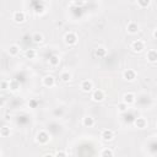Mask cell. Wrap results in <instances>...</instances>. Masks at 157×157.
<instances>
[{"mask_svg":"<svg viewBox=\"0 0 157 157\" xmlns=\"http://www.w3.org/2000/svg\"><path fill=\"white\" fill-rule=\"evenodd\" d=\"M7 53L10 54V56H16L18 55L20 53V47L17 44H11L9 48H7Z\"/></svg>","mask_w":157,"mask_h":157,"instance_id":"2e32d148","label":"cell"},{"mask_svg":"<svg viewBox=\"0 0 157 157\" xmlns=\"http://www.w3.org/2000/svg\"><path fill=\"white\" fill-rule=\"evenodd\" d=\"M156 126H157V124H156Z\"/></svg>","mask_w":157,"mask_h":157,"instance_id":"d6a6232c","label":"cell"},{"mask_svg":"<svg viewBox=\"0 0 157 157\" xmlns=\"http://www.w3.org/2000/svg\"><path fill=\"white\" fill-rule=\"evenodd\" d=\"M82 125L85 128H92L94 125V118H92L91 115H86L82 118Z\"/></svg>","mask_w":157,"mask_h":157,"instance_id":"4fadbf2b","label":"cell"},{"mask_svg":"<svg viewBox=\"0 0 157 157\" xmlns=\"http://www.w3.org/2000/svg\"><path fill=\"white\" fill-rule=\"evenodd\" d=\"M0 86H1V90H9V87H10V81H7V80H1Z\"/></svg>","mask_w":157,"mask_h":157,"instance_id":"83f0119b","label":"cell"},{"mask_svg":"<svg viewBox=\"0 0 157 157\" xmlns=\"http://www.w3.org/2000/svg\"><path fill=\"white\" fill-rule=\"evenodd\" d=\"M101 157H114L112 148H103L101 151Z\"/></svg>","mask_w":157,"mask_h":157,"instance_id":"603a6c76","label":"cell"},{"mask_svg":"<svg viewBox=\"0 0 157 157\" xmlns=\"http://www.w3.org/2000/svg\"><path fill=\"white\" fill-rule=\"evenodd\" d=\"M10 134H11V130H10L9 126L4 125V126L0 129V135H1L2 137H7V136H10Z\"/></svg>","mask_w":157,"mask_h":157,"instance_id":"484cf974","label":"cell"},{"mask_svg":"<svg viewBox=\"0 0 157 157\" xmlns=\"http://www.w3.org/2000/svg\"><path fill=\"white\" fill-rule=\"evenodd\" d=\"M139 29H140V26H139V23L135 22V21H130V22L126 25V32L130 33V34H136V33L139 32Z\"/></svg>","mask_w":157,"mask_h":157,"instance_id":"8992f818","label":"cell"},{"mask_svg":"<svg viewBox=\"0 0 157 157\" xmlns=\"http://www.w3.org/2000/svg\"><path fill=\"white\" fill-rule=\"evenodd\" d=\"M91 98H92L94 102H102V101L105 98L104 91H103V90H101V88H98V90H94V91L92 92V96H91Z\"/></svg>","mask_w":157,"mask_h":157,"instance_id":"5b68a950","label":"cell"},{"mask_svg":"<svg viewBox=\"0 0 157 157\" xmlns=\"http://www.w3.org/2000/svg\"><path fill=\"white\" fill-rule=\"evenodd\" d=\"M60 80H61L63 82H65V83L70 82V81L72 80V75H71V72H70V71H63V72L60 74Z\"/></svg>","mask_w":157,"mask_h":157,"instance_id":"ac0fdd59","label":"cell"},{"mask_svg":"<svg viewBox=\"0 0 157 157\" xmlns=\"http://www.w3.org/2000/svg\"><path fill=\"white\" fill-rule=\"evenodd\" d=\"M118 110H119V112H121V113L128 112V104H126V103H124V102L121 101L120 103H118Z\"/></svg>","mask_w":157,"mask_h":157,"instance_id":"4316f807","label":"cell"},{"mask_svg":"<svg viewBox=\"0 0 157 157\" xmlns=\"http://www.w3.org/2000/svg\"><path fill=\"white\" fill-rule=\"evenodd\" d=\"M55 157H67V153L65 151H63V150H59V151H56Z\"/></svg>","mask_w":157,"mask_h":157,"instance_id":"f546056e","label":"cell"},{"mask_svg":"<svg viewBox=\"0 0 157 157\" xmlns=\"http://www.w3.org/2000/svg\"><path fill=\"white\" fill-rule=\"evenodd\" d=\"M38 104H39V101H38V99H36V98L31 99V101H29V103H28L29 108H37V105H38Z\"/></svg>","mask_w":157,"mask_h":157,"instance_id":"f1b7e54d","label":"cell"},{"mask_svg":"<svg viewBox=\"0 0 157 157\" xmlns=\"http://www.w3.org/2000/svg\"><path fill=\"white\" fill-rule=\"evenodd\" d=\"M12 20L16 22V23H22L26 21V13L21 10H17L12 13Z\"/></svg>","mask_w":157,"mask_h":157,"instance_id":"277c9868","label":"cell"},{"mask_svg":"<svg viewBox=\"0 0 157 157\" xmlns=\"http://www.w3.org/2000/svg\"><path fill=\"white\" fill-rule=\"evenodd\" d=\"M123 119H124V121H126V123H134L136 118H134L132 114L125 112V113H123Z\"/></svg>","mask_w":157,"mask_h":157,"instance_id":"d4e9b609","label":"cell"},{"mask_svg":"<svg viewBox=\"0 0 157 157\" xmlns=\"http://www.w3.org/2000/svg\"><path fill=\"white\" fill-rule=\"evenodd\" d=\"M101 137H102L103 141H112L114 139V132L110 129H104L101 132Z\"/></svg>","mask_w":157,"mask_h":157,"instance_id":"30bf717a","label":"cell"},{"mask_svg":"<svg viewBox=\"0 0 157 157\" xmlns=\"http://www.w3.org/2000/svg\"><path fill=\"white\" fill-rule=\"evenodd\" d=\"M20 87H21V85H20V82L17 81V80H11L10 81V87H9V90L10 91H12V92H16L17 90H20Z\"/></svg>","mask_w":157,"mask_h":157,"instance_id":"ffe728a7","label":"cell"},{"mask_svg":"<svg viewBox=\"0 0 157 157\" xmlns=\"http://www.w3.org/2000/svg\"><path fill=\"white\" fill-rule=\"evenodd\" d=\"M136 4L140 9H147L151 5V0H137Z\"/></svg>","mask_w":157,"mask_h":157,"instance_id":"7402d4cb","label":"cell"},{"mask_svg":"<svg viewBox=\"0 0 157 157\" xmlns=\"http://www.w3.org/2000/svg\"><path fill=\"white\" fill-rule=\"evenodd\" d=\"M80 88L83 92H91L93 90V82L91 80H83L80 85Z\"/></svg>","mask_w":157,"mask_h":157,"instance_id":"8fae6325","label":"cell"},{"mask_svg":"<svg viewBox=\"0 0 157 157\" xmlns=\"http://www.w3.org/2000/svg\"><path fill=\"white\" fill-rule=\"evenodd\" d=\"M94 55L97 58H104L107 55V49L104 47H97L94 49Z\"/></svg>","mask_w":157,"mask_h":157,"instance_id":"d6986e66","label":"cell"},{"mask_svg":"<svg viewBox=\"0 0 157 157\" xmlns=\"http://www.w3.org/2000/svg\"><path fill=\"white\" fill-rule=\"evenodd\" d=\"M48 61H49V65L52 67H55V66H58L60 64V56L56 55V54H53V55L49 56V60Z\"/></svg>","mask_w":157,"mask_h":157,"instance_id":"9a60e30c","label":"cell"},{"mask_svg":"<svg viewBox=\"0 0 157 157\" xmlns=\"http://www.w3.org/2000/svg\"><path fill=\"white\" fill-rule=\"evenodd\" d=\"M77 34L75 32H66L64 36V42L67 45H75L77 43Z\"/></svg>","mask_w":157,"mask_h":157,"instance_id":"7a4b0ae2","label":"cell"},{"mask_svg":"<svg viewBox=\"0 0 157 157\" xmlns=\"http://www.w3.org/2000/svg\"><path fill=\"white\" fill-rule=\"evenodd\" d=\"M123 102L126 103L128 105H130V104H132V103L136 102V96H135L132 92H126V93L123 96Z\"/></svg>","mask_w":157,"mask_h":157,"instance_id":"7c38bea8","label":"cell"},{"mask_svg":"<svg viewBox=\"0 0 157 157\" xmlns=\"http://www.w3.org/2000/svg\"><path fill=\"white\" fill-rule=\"evenodd\" d=\"M136 76H137V74H136V71L132 70V69H126V70L123 72V78H124L125 81H128V82L135 81V80H136Z\"/></svg>","mask_w":157,"mask_h":157,"instance_id":"3957f363","label":"cell"},{"mask_svg":"<svg viewBox=\"0 0 157 157\" xmlns=\"http://www.w3.org/2000/svg\"><path fill=\"white\" fill-rule=\"evenodd\" d=\"M42 83H43V86H45V87H54V85H55V78H54V76H52V75H45L43 78H42Z\"/></svg>","mask_w":157,"mask_h":157,"instance_id":"ba28073f","label":"cell"},{"mask_svg":"<svg viewBox=\"0 0 157 157\" xmlns=\"http://www.w3.org/2000/svg\"><path fill=\"white\" fill-rule=\"evenodd\" d=\"M152 36H153V38H155V39H157V28H155V29H153Z\"/></svg>","mask_w":157,"mask_h":157,"instance_id":"4dcf8cb0","label":"cell"},{"mask_svg":"<svg viewBox=\"0 0 157 157\" xmlns=\"http://www.w3.org/2000/svg\"><path fill=\"white\" fill-rule=\"evenodd\" d=\"M31 39H32L34 43H37V44H40V43L44 40V36H43L40 32H34V33L32 34Z\"/></svg>","mask_w":157,"mask_h":157,"instance_id":"e0dca14e","label":"cell"},{"mask_svg":"<svg viewBox=\"0 0 157 157\" xmlns=\"http://www.w3.org/2000/svg\"><path fill=\"white\" fill-rule=\"evenodd\" d=\"M131 49H132L134 52H136V53H141V52L145 49V43H144V40H141V39L134 40V42L131 43Z\"/></svg>","mask_w":157,"mask_h":157,"instance_id":"52a82bcc","label":"cell"},{"mask_svg":"<svg viewBox=\"0 0 157 157\" xmlns=\"http://www.w3.org/2000/svg\"><path fill=\"white\" fill-rule=\"evenodd\" d=\"M25 56L27 58V59H36V56H37V52H36V49H26V52H25Z\"/></svg>","mask_w":157,"mask_h":157,"instance_id":"44dd1931","label":"cell"},{"mask_svg":"<svg viewBox=\"0 0 157 157\" xmlns=\"http://www.w3.org/2000/svg\"><path fill=\"white\" fill-rule=\"evenodd\" d=\"M43 157H55V155H53V153H45V155H43Z\"/></svg>","mask_w":157,"mask_h":157,"instance_id":"1f68e13d","label":"cell"},{"mask_svg":"<svg viewBox=\"0 0 157 157\" xmlns=\"http://www.w3.org/2000/svg\"><path fill=\"white\" fill-rule=\"evenodd\" d=\"M134 125H135L137 129H145V128H147L148 121H147V119H146V118H144V117H139V118H136V119H135Z\"/></svg>","mask_w":157,"mask_h":157,"instance_id":"9c48e42d","label":"cell"},{"mask_svg":"<svg viewBox=\"0 0 157 157\" xmlns=\"http://www.w3.org/2000/svg\"><path fill=\"white\" fill-rule=\"evenodd\" d=\"M50 134L47 131V130H40V131H38L37 132V135H36V141L38 142V144H40V145H45V144H48L49 141H50Z\"/></svg>","mask_w":157,"mask_h":157,"instance_id":"6da1fadb","label":"cell"},{"mask_svg":"<svg viewBox=\"0 0 157 157\" xmlns=\"http://www.w3.org/2000/svg\"><path fill=\"white\" fill-rule=\"evenodd\" d=\"M146 59H147V61H150V63H157V50L150 49V50L147 52V54H146Z\"/></svg>","mask_w":157,"mask_h":157,"instance_id":"5bb4252c","label":"cell"},{"mask_svg":"<svg viewBox=\"0 0 157 157\" xmlns=\"http://www.w3.org/2000/svg\"><path fill=\"white\" fill-rule=\"evenodd\" d=\"M53 115L55 117V118H60V117H63L64 115V109L61 108V107H56V108H54L53 109Z\"/></svg>","mask_w":157,"mask_h":157,"instance_id":"cb8c5ba5","label":"cell"}]
</instances>
